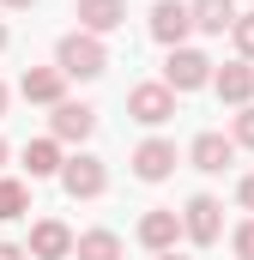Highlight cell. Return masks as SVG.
I'll use <instances>...</instances> for the list:
<instances>
[{
  "instance_id": "23",
  "label": "cell",
  "mask_w": 254,
  "mask_h": 260,
  "mask_svg": "<svg viewBox=\"0 0 254 260\" xmlns=\"http://www.w3.org/2000/svg\"><path fill=\"white\" fill-rule=\"evenodd\" d=\"M236 200H242V206L254 212V176H242V188H236Z\"/></svg>"
},
{
  "instance_id": "1",
  "label": "cell",
  "mask_w": 254,
  "mask_h": 260,
  "mask_svg": "<svg viewBox=\"0 0 254 260\" xmlns=\"http://www.w3.org/2000/svg\"><path fill=\"white\" fill-rule=\"evenodd\" d=\"M55 67H61L67 79H97V73L109 67V49H103V37H91V30H67L61 43H55Z\"/></svg>"
},
{
  "instance_id": "6",
  "label": "cell",
  "mask_w": 254,
  "mask_h": 260,
  "mask_svg": "<svg viewBox=\"0 0 254 260\" xmlns=\"http://www.w3.org/2000/svg\"><path fill=\"white\" fill-rule=\"evenodd\" d=\"M188 30H194V6H182V0H157L151 6V37L164 49H188Z\"/></svg>"
},
{
  "instance_id": "4",
  "label": "cell",
  "mask_w": 254,
  "mask_h": 260,
  "mask_svg": "<svg viewBox=\"0 0 254 260\" xmlns=\"http://www.w3.org/2000/svg\"><path fill=\"white\" fill-rule=\"evenodd\" d=\"M61 188H67V200H97L103 188H109V170H103V157H91V151L67 157V170H61Z\"/></svg>"
},
{
  "instance_id": "16",
  "label": "cell",
  "mask_w": 254,
  "mask_h": 260,
  "mask_svg": "<svg viewBox=\"0 0 254 260\" xmlns=\"http://www.w3.org/2000/svg\"><path fill=\"white\" fill-rule=\"evenodd\" d=\"M24 170H30V182H43V176H61L67 157H61V139L49 133V139H30L24 145Z\"/></svg>"
},
{
  "instance_id": "27",
  "label": "cell",
  "mask_w": 254,
  "mask_h": 260,
  "mask_svg": "<svg viewBox=\"0 0 254 260\" xmlns=\"http://www.w3.org/2000/svg\"><path fill=\"white\" fill-rule=\"evenodd\" d=\"M0 115H6V85H0Z\"/></svg>"
},
{
  "instance_id": "17",
  "label": "cell",
  "mask_w": 254,
  "mask_h": 260,
  "mask_svg": "<svg viewBox=\"0 0 254 260\" xmlns=\"http://www.w3.org/2000/svg\"><path fill=\"white\" fill-rule=\"evenodd\" d=\"M73 254L79 260H121V236H115V230H85Z\"/></svg>"
},
{
  "instance_id": "20",
  "label": "cell",
  "mask_w": 254,
  "mask_h": 260,
  "mask_svg": "<svg viewBox=\"0 0 254 260\" xmlns=\"http://www.w3.org/2000/svg\"><path fill=\"white\" fill-rule=\"evenodd\" d=\"M230 139L254 151V103H248V109H236V127H230Z\"/></svg>"
},
{
  "instance_id": "26",
  "label": "cell",
  "mask_w": 254,
  "mask_h": 260,
  "mask_svg": "<svg viewBox=\"0 0 254 260\" xmlns=\"http://www.w3.org/2000/svg\"><path fill=\"white\" fill-rule=\"evenodd\" d=\"M6 157H12V151H6V139H0V164H6Z\"/></svg>"
},
{
  "instance_id": "19",
  "label": "cell",
  "mask_w": 254,
  "mask_h": 260,
  "mask_svg": "<svg viewBox=\"0 0 254 260\" xmlns=\"http://www.w3.org/2000/svg\"><path fill=\"white\" fill-rule=\"evenodd\" d=\"M230 37H236V55H242V61H254V12H242V18H236V30H230Z\"/></svg>"
},
{
  "instance_id": "13",
  "label": "cell",
  "mask_w": 254,
  "mask_h": 260,
  "mask_svg": "<svg viewBox=\"0 0 254 260\" xmlns=\"http://www.w3.org/2000/svg\"><path fill=\"white\" fill-rule=\"evenodd\" d=\"M212 85H218V97H224L230 109H248V97H254V67H248V61H230V67L212 73Z\"/></svg>"
},
{
  "instance_id": "18",
  "label": "cell",
  "mask_w": 254,
  "mask_h": 260,
  "mask_svg": "<svg viewBox=\"0 0 254 260\" xmlns=\"http://www.w3.org/2000/svg\"><path fill=\"white\" fill-rule=\"evenodd\" d=\"M24 212H30V188L12 182V176H0V224H12V218H24Z\"/></svg>"
},
{
  "instance_id": "3",
  "label": "cell",
  "mask_w": 254,
  "mask_h": 260,
  "mask_svg": "<svg viewBox=\"0 0 254 260\" xmlns=\"http://www.w3.org/2000/svg\"><path fill=\"white\" fill-rule=\"evenodd\" d=\"M127 115L139 121V127H164L170 115H176V91L157 79V85H133L127 91Z\"/></svg>"
},
{
  "instance_id": "25",
  "label": "cell",
  "mask_w": 254,
  "mask_h": 260,
  "mask_svg": "<svg viewBox=\"0 0 254 260\" xmlns=\"http://www.w3.org/2000/svg\"><path fill=\"white\" fill-rule=\"evenodd\" d=\"M151 260H182V254H176V248H170V254H151Z\"/></svg>"
},
{
  "instance_id": "10",
  "label": "cell",
  "mask_w": 254,
  "mask_h": 260,
  "mask_svg": "<svg viewBox=\"0 0 254 260\" xmlns=\"http://www.w3.org/2000/svg\"><path fill=\"white\" fill-rule=\"evenodd\" d=\"M176 170V145L170 139H145V145H133V176L139 182H164Z\"/></svg>"
},
{
  "instance_id": "22",
  "label": "cell",
  "mask_w": 254,
  "mask_h": 260,
  "mask_svg": "<svg viewBox=\"0 0 254 260\" xmlns=\"http://www.w3.org/2000/svg\"><path fill=\"white\" fill-rule=\"evenodd\" d=\"M0 260H30V248H18V242H0Z\"/></svg>"
},
{
  "instance_id": "28",
  "label": "cell",
  "mask_w": 254,
  "mask_h": 260,
  "mask_svg": "<svg viewBox=\"0 0 254 260\" xmlns=\"http://www.w3.org/2000/svg\"><path fill=\"white\" fill-rule=\"evenodd\" d=\"M0 49H6V24H0Z\"/></svg>"
},
{
  "instance_id": "11",
  "label": "cell",
  "mask_w": 254,
  "mask_h": 260,
  "mask_svg": "<svg viewBox=\"0 0 254 260\" xmlns=\"http://www.w3.org/2000/svg\"><path fill=\"white\" fill-rule=\"evenodd\" d=\"M176 236H182V212H164V206H157V212H145V218H139V242H145L151 254H170V248H176Z\"/></svg>"
},
{
  "instance_id": "14",
  "label": "cell",
  "mask_w": 254,
  "mask_h": 260,
  "mask_svg": "<svg viewBox=\"0 0 254 260\" xmlns=\"http://www.w3.org/2000/svg\"><path fill=\"white\" fill-rule=\"evenodd\" d=\"M79 30H91V37H109L115 24L127 18V0H79Z\"/></svg>"
},
{
  "instance_id": "7",
  "label": "cell",
  "mask_w": 254,
  "mask_h": 260,
  "mask_svg": "<svg viewBox=\"0 0 254 260\" xmlns=\"http://www.w3.org/2000/svg\"><path fill=\"white\" fill-rule=\"evenodd\" d=\"M49 133H55L61 145H85V139L97 133V109H91V103H55Z\"/></svg>"
},
{
  "instance_id": "12",
  "label": "cell",
  "mask_w": 254,
  "mask_h": 260,
  "mask_svg": "<svg viewBox=\"0 0 254 260\" xmlns=\"http://www.w3.org/2000/svg\"><path fill=\"white\" fill-rule=\"evenodd\" d=\"M188 157H194V170L224 176V170H230V157H236V139H224V133H200V139L188 145Z\"/></svg>"
},
{
  "instance_id": "2",
  "label": "cell",
  "mask_w": 254,
  "mask_h": 260,
  "mask_svg": "<svg viewBox=\"0 0 254 260\" xmlns=\"http://www.w3.org/2000/svg\"><path fill=\"white\" fill-rule=\"evenodd\" d=\"M182 236H188L194 248H212V242L224 236V206L212 194H194L188 206H182Z\"/></svg>"
},
{
  "instance_id": "15",
  "label": "cell",
  "mask_w": 254,
  "mask_h": 260,
  "mask_svg": "<svg viewBox=\"0 0 254 260\" xmlns=\"http://www.w3.org/2000/svg\"><path fill=\"white\" fill-rule=\"evenodd\" d=\"M236 0H194V30H206V37H224V30H236Z\"/></svg>"
},
{
  "instance_id": "21",
  "label": "cell",
  "mask_w": 254,
  "mask_h": 260,
  "mask_svg": "<svg viewBox=\"0 0 254 260\" xmlns=\"http://www.w3.org/2000/svg\"><path fill=\"white\" fill-rule=\"evenodd\" d=\"M236 254L254 260V218H242V224H236Z\"/></svg>"
},
{
  "instance_id": "24",
  "label": "cell",
  "mask_w": 254,
  "mask_h": 260,
  "mask_svg": "<svg viewBox=\"0 0 254 260\" xmlns=\"http://www.w3.org/2000/svg\"><path fill=\"white\" fill-rule=\"evenodd\" d=\"M0 6H37V0H0Z\"/></svg>"
},
{
  "instance_id": "5",
  "label": "cell",
  "mask_w": 254,
  "mask_h": 260,
  "mask_svg": "<svg viewBox=\"0 0 254 260\" xmlns=\"http://www.w3.org/2000/svg\"><path fill=\"white\" fill-rule=\"evenodd\" d=\"M164 85H170V91H200V85H212V61H206L200 49H170Z\"/></svg>"
},
{
  "instance_id": "9",
  "label": "cell",
  "mask_w": 254,
  "mask_h": 260,
  "mask_svg": "<svg viewBox=\"0 0 254 260\" xmlns=\"http://www.w3.org/2000/svg\"><path fill=\"white\" fill-rule=\"evenodd\" d=\"M73 248H79V236L67 230L61 218H43V224H30V254H37V260H67Z\"/></svg>"
},
{
  "instance_id": "8",
  "label": "cell",
  "mask_w": 254,
  "mask_h": 260,
  "mask_svg": "<svg viewBox=\"0 0 254 260\" xmlns=\"http://www.w3.org/2000/svg\"><path fill=\"white\" fill-rule=\"evenodd\" d=\"M61 91H67L61 67H24V79H18V97H24V103H49V109H55V103H67Z\"/></svg>"
}]
</instances>
